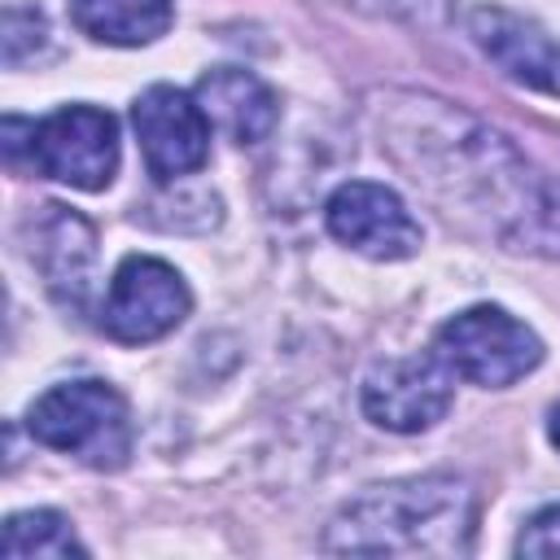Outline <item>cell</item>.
Here are the masks:
<instances>
[{
  "mask_svg": "<svg viewBox=\"0 0 560 560\" xmlns=\"http://www.w3.org/2000/svg\"><path fill=\"white\" fill-rule=\"evenodd\" d=\"M368 127L381 153L459 228L503 249H551L556 214L547 188L508 136L451 101L424 92H372Z\"/></svg>",
  "mask_w": 560,
  "mask_h": 560,
  "instance_id": "6da1fadb",
  "label": "cell"
},
{
  "mask_svg": "<svg viewBox=\"0 0 560 560\" xmlns=\"http://www.w3.org/2000/svg\"><path fill=\"white\" fill-rule=\"evenodd\" d=\"M477 529V494L464 477L424 472L368 486L350 499L328 534L332 556H468Z\"/></svg>",
  "mask_w": 560,
  "mask_h": 560,
  "instance_id": "7a4b0ae2",
  "label": "cell"
},
{
  "mask_svg": "<svg viewBox=\"0 0 560 560\" xmlns=\"http://www.w3.org/2000/svg\"><path fill=\"white\" fill-rule=\"evenodd\" d=\"M35 442L83 459L88 468H122L131 455L127 398L105 381H66L39 394L26 411Z\"/></svg>",
  "mask_w": 560,
  "mask_h": 560,
  "instance_id": "3957f363",
  "label": "cell"
},
{
  "mask_svg": "<svg viewBox=\"0 0 560 560\" xmlns=\"http://www.w3.org/2000/svg\"><path fill=\"white\" fill-rule=\"evenodd\" d=\"M433 350L442 354V363L486 389H503L512 381H521L525 372H534L542 363V341L534 328H525L521 319H512L503 306H468L455 319H446L438 328Z\"/></svg>",
  "mask_w": 560,
  "mask_h": 560,
  "instance_id": "277c9868",
  "label": "cell"
},
{
  "mask_svg": "<svg viewBox=\"0 0 560 560\" xmlns=\"http://www.w3.org/2000/svg\"><path fill=\"white\" fill-rule=\"evenodd\" d=\"M31 166L57 184L101 192L118 171V127L96 105H66L31 122Z\"/></svg>",
  "mask_w": 560,
  "mask_h": 560,
  "instance_id": "5b68a950",
  "label": "cell"
},
{
  "mask_svg": "<svg viewBox=\"0 0 560 560\" xmlns=\"http://www.w3.org/2000/svg\"><path fill=\"white\" fill-rule=\"evenodd\" d=\"M188 284L184 276L149 254H131L118 262L109 293H105V332L114 341L140 346L166 337L184 315H188Z\"/></svg>",
  "mask_w": 560,
  "mask_h": 560,
  "instance_id": "8992f818",
  "label": "cell"
},
{
  "mask_svg": "<svg viewBox=\"0 0 560 560\" xmlns=\"http://www.w3.org/2000/svg\"><path fill=\"white\" fill-rule=\"evenodd\" d=\"M451 368L442 354H402L381 359L363 376V416L389 433L433 429L451 407Z\"/></svg>",
  "mask_w": 560,
  "mask_h": 560,
  "instance_id": "52a82bcc",
  "label": "cell"
},
{
  "mask_svg": "<svg viewBox=\"0 0 560 560\" xmlns=\"http://www.w3.org/2000/svg\"><path fill=\"white\" fill-rule=\"evenodd\" d=\"M131 127L140 136V153L153 179H179L206 166L210 158V122L197 105V96H184L179 88L153 83L131 105Z\"/></svg>",
  "mask_w": 560,
  "mask_h": 560,
  "instance_id": "ba28073f",
  "label": "cell"
},
{
  "mask_svg": "<svg viewBox=\"0 0 560 560\" xmlns=\"http://www.w3.org/2000/svg\"><path fill=\"white\" fill-rule=\"evenodd\" d=\"M324 219L341 245H350L368 258H381V262H398L420 249V223L407 214V206L398 201L394 188L372 184V179L341 184L328 197Z\"/></svg>",
  "mask_w": 560,
  "mask_h": 560,
  "instance_id": "9c48e42d",
  "label": "cell"
},
{
  "mask_svg": "<svg viewBox=\"0 0 560 560\" xmlns=\"http://www.w3.org/2000/svg\"><path fill=\"white\" fill-rule=\"evenodd\" d=\"M468 31H472L477 48L508 79H516L525 88H538L547 96H560V44L542 26H534V22H525L508 9L481 4V9L468 13Z\"/></svg>",
  "mask_w": 560,
  "mask_h": 560,
  "instance_id": "30bf717a",
  "label": "cell"
},
{
  "mask_svg": "<svg viewBox=\"0 0 560 560\" xmlns=\"http://www.w3.org/2000/svg\"><path fill=\"white\" fill-rule=\"evenodd\" d=\"M31 228H35L31 262L39 267L48 293L61 298L66 306H83V298L92 289V258H96L92 223L70 214L66 206H44Z\"/></svg>",
  "mask_w": 560,
  "mask_h": 560,
  "instance_id": "8fae6325",
  "label": "cell"
},
{
  "mask_svg": "<svg viewBox=\"0 0 560 560\" xmlns=\"http://www.w3.org/2000/svg\"><path fill=\"white\" fill-rule=\"evenodd\" d=\"M192 96H197L206 122L214 131H223L232 144H258L280 122L276 92L258 74L236 70V66H219V70L201 74V83H197Z\"/></svg>",
  "mask_w": 560,
  "mask_h": 560,
  "instance_id": "7c38bea8",
  "label": "cell"
},
{
  "mask_svg": "<svg viewBox=\"0 0 560 560\" xmlns=\"http://www.w3.org/2000/svg\"><path fill=\"white\" fill-rule=\"evenodd\" d=\"M70 13L83 35L118 48L153 44L175 18L171 0H70Z\"/></svg>",
  "mask_w": 560,
  "mask_h": 560,
  "instance_id": "4fadbf2b",
  "label": "cell"
},
{
  "mask_svg": "<svg viewBox=\"0 0 560 560\" xmlns=\"http://www.w3.org/2000/svg\"><path fill=\"white\" fill-rule=\"evenodd\" d=\"M0 556L4 560H70V556H88V547L74 538L61 512L35 508V512H13L4 521Z\"/></svg>",
  "mask_w": 560,
  "mask_h": 560,
  "instance_id": "5bb4252c",
  "label": "cell"
},
{
  "mask_svg": "<svg viewBox=\"0 0 560 560\" xmlns=\"http://www.w3.org/2000/svg\"><path fill=\"white\" fill-rule=\"evenodd\" d=\"M516 556H542V560H560V503L534 512L516 538Z\"/></svg>",
  "mask_w": 560,
  "mask_h": 560,
  "instance_id": "9a60e30c",
  "label": "cell"
},
{
  "mask_svg": "<svg viewBox=\"0 0 560 560\" xmlns=\"http://www.w3.org/2000/svg\"><path fill=\"white\" fill-rule=\"evenodd\" d=\"M551 442H556V446H560V407H556V411H551Z\"/></svg>",
  "mask_w": 560,
  "mask_h": 560,
  "instance_id": "2e32d148",
  "label": "cell"
},
{
  "mask_svg": "<svg viewBox=\"0 0 560 560\" xmlns=\"http://www.w3.org/2000/svg\"><path fill=\"white\" fill-rule=\"evenodd\" d=\"M407 4H420V22H424V4H433V9H442V0H407Z\"/></svg>",
  "mask_w": 560,
  "mask_h": 560,
  "instance_id": "e0dca14e",
  "label": "cell"
}]
</instances>
